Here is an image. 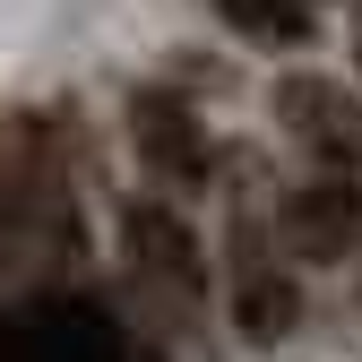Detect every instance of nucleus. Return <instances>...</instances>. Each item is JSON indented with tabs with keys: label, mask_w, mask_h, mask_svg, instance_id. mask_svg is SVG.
<instances>
[{
	"label": "nucleus",
	"mask_w": 362,
	"mask_h": 362,
	"mask_svg": "<svg viewBox=\"0 0 362 362\" xmlns=\"http://www.w3.org/2000/svg\"><path fill=\"white\" fill-rule=\"evenodd\" d=\"M276 242H285L293 259H310V267L354 259V242H362V190H354L345 173H320V181H302V190H285Z\"/></svg>",
	"instance_id": "obj_1"
},
{
	"label": "nucleus",
	"mask_w": 362,
	"mask_h": 362,
	"mask_svg": "<svg viewBox=\"0 0 362 362\" xmlns=\"http://www.w3.org/2000/svg\"><path fill=\"white\" fill-rule=\"evenodd\" d=\"M129 139H139V164L147 181H164V190H207V173H216V147H207V129L190 104H173V95H139L129 104Z\"/></svg>",
	"instance_id": "obj_2"
},
{
	"label": "nucleus",
	"mask_w": 362,
	"mask_h": 362,
	"mask_svg": "<svg viewBox=\"0 0 362 362\" xmlns=\"http://www.w3.org/2000/svg\"><path fill=\"white\" fill-rule=\"evenodd\" d=\"M121 242H129V267H139V276H156V285H173V293H199V285H207L199 233H190L173 207L129 199V207H121Z\"/></svg>",
	"instance_id": "obj_3"
},
{
	"label": "nucleus",
	"mask_w": 362,
	"mask_h": 362,
	"mask_svg": "<svg viewBox=\"0 0 362 362\" xmlns=\"http://www.w3.org/2000/svg\"><path fill=\"white\" fill-rule=\"evenodd\" d=\"M276 112H285L293 139H302V147H320L328 164L362 156V104L345 95L337 78H285V86H276Z\"/></svg>",
	"instance_id": "obj_4"
},
{
	"label": "nucleus",
	"mask_w": 362,
	"mask_h": 362,
	"mask_svg": "<svg viewBox=\"0 0 362 362\" xmlns=\"http://www.w3.org/2000/svg\"><path fill=\"white\" fill-rule=\"evenodd\" d=\"M9 362H129L121 337L104 328V310H26L9 320Z\"/></svg>",
	"instance_id": "obj_5"
},
{
	"label": "nucleus",
	"mask_w": 362,
	"mask_h": 362,
	"mask_svg": "<svg viewBox=\"0 0 362 362\" xmlns=\"http://www.w3.org/2000/svg\"><path fill=\"white\" fill-rule=\"evenodd\" d=\"M293 320H302L293 276L267 267V259H242L233 267V328H242V345H276V337H293Z\"/></svg>",
	"instance_id": "obj_6"
},
{
	"label": "nucleus",
	"mask_w": 362,
	"mask_h": 362,
	"mask_svg": "<svg viewBox=\"0 0 362 362\" xmlns=\"http://www.w3.org/2000/svg\"><path fill=\"white\" fill-rule=\"evenodd\" d=\"M216 18L242 43H310V0H216Z\"/></svg>",
	"instance_id": "obj_7"
},
{
	"label": "nucleus",
	"mask_w": 362,
	"mask_h": 362,
	"mask_svg": "<svg viewBox=\"0 0 362 362\" xmlns=\"http://www.w3.org/2000/svg\"><path fill=\"white\" fill-rule=\"evenodd\" d=\"M0 362H9V320H0Z\"/></svg>",
	"instance_id": "obj_8"
}]
</instances>
